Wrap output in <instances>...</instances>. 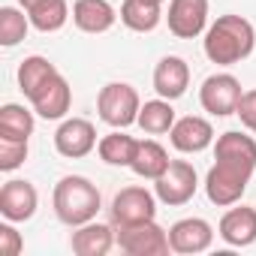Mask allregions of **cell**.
Segmentation results:
<instances>
[{
	"mask_svg": "<svg viewBox=\"0 0 256 256\" xmlns=\"http://www.w3.org/2000/svg\"><path fill=\"white\" fill-rule=\"evenodd\" d=\"M256 46V30L244 16H220L208 30H205V58L217 66H232L241 64L244 58L253 54Z\"/></svg>",
	"mask_w": 256,
	"mask_h": 256,
	"instance_id": "1",
	"label": "cell"
},
{
	"mask_svg": "<svg viewBox=\"0 0 256 256\" xmlns=\"http://www.w3.org/2000/svg\"><path fill=\"white\" fill-rule=\"evenodd\" d=\"M52 205H54V214L60 223L66 226H82V223H90L102 205L100 199V190L96 184H90L88 178L82 175H66L54 184V196H52Z\"/></svg>",
	"mask_w": 256,
	"mask_h": 256,
	"instance_id": "2",
	"label": "cell"
},
{
	"mask_svg": "<svg viewBox=\"0 0 256 256\" xmlns=\"http://www.w3.org/2000/svg\"><path fill=\"white\" fill-rule=\"evenodd\" d=\"M139 108H142V100L136 94L133 84L126 82H108L100 96H96V112H100V120H106L114 130H124L139 120Z\"/></svg>",
	"mask_w": 256,
	"mask_h": 256,
	"instance_id": "3",
	"label": "cell"
},
{
	"mask_svg": "<svg viewBox=\"0 0 256 256\" xmlns=\"http://www.w3.org/2000/svg\"><path fill=\"white\" fill-rule=\"evenodd\" d=\"M253 178V169H244L238 163H226V160H217L208 175H205V193L211 199V205L217 208H229V205H238L247 184Z\"/></svg>",
	"mask_w": 256,
	"mask_h": 256,
	"instance_id": "4",
	"label": "cell"
},
{
	"mask_svg": "<svg viewBox=\"0 0 256 256\" xmlns=\"http://www.w3.org/2000/svg\"><path fill=\"white\" fill-rule=\"evenodd\" d=\"M118 247L130 256H166L169 247V232L163 226H157L154 220H142V223H118L114 229Z\"/></svg>",
	"mask_w": 256,
	"mask_h": 256,
	"instance_id": "5",
	"label": "cell"
},
{
	"mask_svg": "<svg viewBox=\"0 0 256 256\" xmlns=\"http://www.w3.org/2000/svg\"><path fill=\"white\" fill-rule=\"evenodd\" d=\"M244 90H241V82L229 72H214L202 82L199 88V102L208 114L214 118H226V114H235L238 112V102H241Z\"/></svg>",
	"mask_w": 256,
	"mask_h": 256,
	"instance_id": "6",
	"label": "cell"
},
{
	"mask_svg": "<svg viewBox=\"0 0 256 256\" xmlns=\"http://www.w3.org/2000/svg\"><path fill=\"white\" fill-rule=\"evenodd\" d=\"M196 187H199V178H196L193 163H187V160H172L169 169L154 181L157 199H160L163 205H172V208H175V205H187V202L193 199Z\"/></svg>",
	"mask_w": 256,
	"mask_h": 256,
	"instance_id": "7",
	"label": "cell"
},
{
	"mask_svg": "<svg viewBox=\"0 0 256 256\" xmlns=\"http://www.w3.org/2000/svg\"><path fill=\"white\" fill-rule=\"evenodd\" d=\"M96 126L88 120V118H66L58 133H54V148L60 157H70V160H78V157H88L94 148H96Z\"/></svg>",
	"mask_w": 256,
	"mask_h": 256,
	"instance_id": "8",
	"label": "cell"
},
{
	"mask_svg": "<svg viewBox=\"0 0 256 256\" xmlns=\"http://www.w3.org/2000/svg\"><path fill=\"white\" fill-rule=\"evenodd\" d=\"M40 208V193L30 181L24 178H12L0 187V214L10 223H24L36 214Z\"/></svg>",
	"mask_w": 256,
	"mask_h": 256,
	"instance_id": "9",
	"label": "cell"
},
{
	"mask_svg": "<svg viewBox=\"0 0 256 256\" xmlns=\"http://www.w3.org/2000/svg\"><path fill=\"white\" fill-rule=\"evenodd\" d=\"M157 214V193L145 190V187H124L114 199H112V220L118 223H142V220H154Z\"/></svg>",
	"mask_w": 256,
	"mask_h": 256,
	"instance_id": "10",
	"label": "cell"
},
{
	"mask_svg": "<svg viewBox=\"0 0 256 256\" xmlns=\"http://www.w3.org/2000/svg\"><path fill=\"white\" fill-rule=\"evenodd\" d=\"M211 241H214V229L202 217H184V220L169 226V247H172V253H181V256L205 253L211 247Z\"/></svg>",
	"mask_w": 256,
	"mask_h": 256,
	"instance_id": "11",
	"label": "cell"
},
{
	"mask_svg": "<svg viewBox=\"0 0 256 256\" xmlns=\"http://www.w3.org/2000/svg\"><path fill=\"white\" fill-rule=\"evenodd\" d=\"M169 30L178 40H193L208 24V0H169Z\"/></svg>",
	"mask_w": 256,
	"mask_h": 256,
	"instance_id": "12",
	"label": "cell"
},
{
	"mask_svg": "<svg viewBox=\"0 0 256 256\" xmlns=\"http://www.w3.org/2000/svg\"><path fill=\"white\" fill-rule=\"evenodd\" d=\"M169 139H172V148L181 151V154H199L205 148L214 145V126L211 120L199 118V114H187V118H178L175 126L169 130Z\"/></svg>",
	"mask_w": 256,
	"mask_h": 256,
	"instance_id": "13",
	"label": "cell"
},
{
	"mask_svg": "<svg viewBox=\"0 0 256 256\" xmlns=\"http://www.w3.org/2000/svg\"><path fill=\"white\" fill-rule=\"evenodd\" d=\"M30 100V106H34V112L40 114V118H46V120H60L66 112H70V106H72V88H70V82L58 72V76H52L34 96H28Z\"/></svg>",
	"mask_w": 256,
	"mask_h": 256,
	"instance_id": "14",
	"label": "cell"
},
{
	"mask_svg": "<svg viewBox=\"0 0 256 256\" xmlns=\"http://www.w3.org/2000/svg\"><path fill=\"white\" fill-rule=\"evenodd\" d=\"M187 88H190V66H187L184 58L169 54L154 66V90H157V96L178 100V96L187 94Z\"/></svg>",
	"mask_w": 256,
	"mask_h": 256,
	"instance_id": "15",
	"label": "cell"
},
{
	"mask_svg": "<svg viewBox=\"0 0 256 256\" xmlns=\"http://www.w3.org/2000/svg\"><path fill=\"white\" fill-rule=\"evenodd\" d=\"M220 238L229 247H250L256 241V208L238 205L220 217Z\"/></svg>",
	"mask_w": 256,
	"mask_h": 256,
	"instance_id": "16",
	"label": "cell"
},
{
	"mask_svg": "<svg viewBox=\"0 0 256 256\" xmlns=\"http://www.w3.org/2000/svg\"><path fill=\"white\" fill-rule=\"evenodd\" d=\"M118 22V12L108 0H76L72 6V24L82 34H106Z\"/></svg>",
	"mask_w": 256,
	"mask_h": 256,
	"instance_id": "17",
	"label": "cell"
},
{
	"mask_svg": "<svg viewBox=\"0 0 256 256\" xmlns=\"http://www.w3.org/2000/svg\"><path fill=\"white\" fill-rule=\"evenodd\" d=\"M114 244H118V238H114L112 226L96 223V220L76 226V232L70 238V247L76 256H106Z\"/></svg>",
	"mask_w": 256,
	"mask_h": 256,
	"instance_id": "18",
	"label": "cell"
},
{
	"mask_svg": "<svg viewBox=\"0 0 256 256\" xmlns=\"http://www.w3.org/2000/svg\"><path fill=\"white\" fill-rule=\"evenodd\" d=\"M214 160H226V163H238L244 169H256V139L247 133L229 130L214 142Z\"/></svg>",
	"mask_w": 256,
	"mask_h": 256,
	"instance_id": "19",
	"label": "cell"
},
{
	"mask_svg": "<svg viewBox=\"0 0 256 256\" xmlns=\"http://www.w3.org/2000/svg\"><path fill=\"white\" fill-rule=\"evenodd\" d=\"M160 0H124L120 4V22L133 34H151L163 18Z\"/></svg>",
	"mask_w": 256,
	"mask_h": 256,
	"instance_id": "20",
	"label": "cell"
},
{
	"mask_svg": "<svg viewBox=\"0 0 256 256\" xmlns=\"http://www.w3.org/2000/svg\"><path fill=\"white\" fill-rule=\"evenodd\" d=\"M169 151L160 145V142H154V139H142L139 142V148H136V157H133V163H130V169L136 172V175H142V178H151V181H157L166 169H169Z\"/></svg>",
	"mask_w": 256,
	"mask_h": 256,
	"instance_id": "21",
	"label": "cell"
},
{
	"mask_svg": "<svg viewBox=\"0 0 256 256\" xmlns=\"http://www.w3.org/2000/svg\"><path fill=\"white\" fill-rule=\"evenodd\" d=\"M30 136H34V112L18 102H6L0 108V139L28 142Z\"/></svg>",
	"mask_w": 256,
	"mask_h": 256,
	"instance_id": "22",
	"label": "cell"
},
{
	"mask_svg": "<svg viewBox=\"0 0 256 256\" xmlns=\"http://www.w3.org/2000/svg\"><path fill=\"white\" fill-rule=\"evenodd\" d=\"M145 133L151 136H163L175 126V108H172V100H148L142 108H139V120H136Z\"/></svg>",
	"mask_w": 256,
	"mask_h": 256,
	"instance_id": "23",
	"label": "cell"
},
{
	"mask_svg": "<svg viewBox=\"0 0 256 256\" xmlns=\"http://www.w3.org/2000/svg\"><path fill=\"white\" fill-rule=\"evenodd\" d=\"M52 76H58V66L48 58H42V54H30L18 66V88H22L24 96H34Z\"/></svg>",
	"mask_w": 256,
	"mask_h": 256,
	"instance_id": "24",
	"label": "cell"
},
{
	"mask_svg": "<svg viewBox=\"0 0 256 256\" xmlns=\"http://www.w3.org/2000/svg\"><path fill=\"white\" fill-rule=\"evenodd\" d=\"M136 148H139V139L126 136V133H120V130L102 136L100 145H96L102 163H108V166H130L133 157H136Z\"/></svg>",
	"mask_w": 256,
	"mask_h": 256,
	"instance_id": "25",
	"label": "cell"
},
{
	"mask_svg": "<svg viewBox=\"0 0 256 256\" xmlns=\"http://www.w3.org/2000/svg\"><path fill=\"white\" fill-rule=\"evenodd\" d=\"M30 16V24L42 34H54L66 24L70 18V6H66V0H40L36 6L28 10Z\"/></svg>",
	"mask_w": 256,
	"mask_h": 256,
	"instance_id": "26",
	"label": "cell"
},
{
	"mask_svg": "<svg viewBox=\"0 0 256 256\" xmlns=\"http://www.w3.org/2000/svg\"><path fill=\"white\" fill-rule=\"evenodd\" d=\"M28 28H30V16H24L22 10H16V6L0 10V46L4 48L18 46L28 36Z\"/></svg>",
	"mask_w": 256,
	"mask_h": 256,
	"instance_id": "27",
	"label": "cell"
},
{
	"mask_svg": "<svg viewBox=\"0 0 256 256\" xmlns=\"http://www.w3.org/2000/svg\"><path fill=\"white\" fill-rule=\"evenodd\" d=\"M28 160V142L0 139V172H16Z\"/></svg>",
	"mask_w": 256,
	"mask_h": 256,
	"instance_id": "28",
	"label": "cell"
},
{
	"mask_svg": "<svg viewBox=\"0 0 256 256\" xmlns=\"http://www.w3.org/2000/svg\"><path fill=\"white\" fill-rule=\"evenodd\" d=\"M22 250H24L22 232H16V226L10 220L0 223V256H18Z\"/></svg>",
	"mask_w": 256,
	"mask_h": 256,
	"instance_id": "29",
	"label": "cell"
},
{
	"mask_svg": "<svg viewBox=\"0 0 256 256\" xmlns=\"http://www.w3.org/2000/svg\"><path fill=\"white\" fill-rule=\"evenodd\" d=\"M235 114L241 118V124L247 126L250 133H256V88H253V90H244V96H241Z\"/></svg>",
	"mask_w": 256,
	"mask_h": 256,
	"instance_id": "30",
	"label": "cell"
},
{
	"mask_svg": "<svg viewBox=\"0 0 256 256\" xmlns=\"http://www.w3.org/2000/svg\"><path fill=\"white\" fill-rule=\"evenodd\" d=\"M18 4H22V6H24V12H28L30 6H36V4H40V0H18Z\"/></svg>",
	"mask_w": 256,
	"mask_h": 256,
	"instance_id": "31",
	"label": "cell"
},
{
	"mask_svg": "<svg viewBox=\"0 0 256 256\" xmlns=\"http://www.w3.org/2000/svg\"><path fill=\"white\" fill-rule=\"evenodd\" d=\"M160 4H163V0H160Z\"/></svg>",
	"mask_w": 256,
	"mask_h": 256,
	"instance_id": "32",
	"label": "cell"
}]
</instances>
